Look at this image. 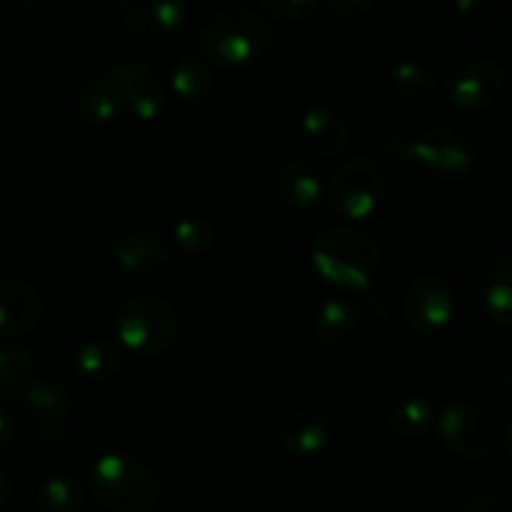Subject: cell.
Returning <instances> with one entry per match:
<instances>
[{
	"instance_id": "1",
	"label": "cell",
	"mask_w": 512,
	"mask_h": 512,
	"mask_svg": "<svg viewBox=\"0 0 512 512\" xmlns=\"http://www.w3.org/2000/svg\"><path fill=\"white\" fill-rule=\"evenodd\" d=\"M310 265L335 288L365 290L378 278L383 248L368 230L348 223L328 225L310 243Z\"/></svg>"
},
{
	"instance_id": "2",
	"label": "cell",
	"mask_w": 512,
	"mask_h": 512,
	"mask_svg": "<svg viewBox=\"0 0 512 512\" xmlns=\"http://www.w3.org/2000/svg\"><path fill=\"white\" fill-rule=\"evenodd\" d=\"M88 483L98 505L110 512H150L163 493L158 473L145 460L120 450L93 460Z\"/></svg>"
},
{
	"instance_id": "3",
	"label": "cell",
	"mask_w": 512,
	"mask_h": 512,
	"mask_svg": "<svg viewBox=\"0 0 512 512\" xmlns=\"http://www.w3.org/2000/svg\"><path fill=\"white\" fill-rule=\"evenodd\" d=\"M273 25L260 10L228 5L200 30V48L220 65H255L273 48Z\"/></svg>"
},
{
	"instance_id": "4",
	"label": "cell",
	"mask_w": 512,
	"mask_h": 512,
	"mask_svg": "<svg viewBox=\"0 0 512 512\" xmlns=\"http://www.w3.org/2000/svg\"><path fill=\"white\" fill-rule=\"evenodd\" d=\"M115 338L130 353L160 355L180 338V315L173 303L160 295H133L115 313Z\"/></svg>"
},
{
	"instance_id": "5",
	"label": "cell",
	"mask_w": 512,
	"mask_h": 512,
	"mask_svg": "<svg viewBox=\"0 0 512 512\" xmlns=\"http://www.w3.org/2000/svg\"><path fill=\"white\" fill-rule=\"evenodd\" d=\"M13 8L28 20L50 25L58 35V43L70 53H85V50L98 48L113 28L110 15L98 5L23 0V3H13Z\"/></svg>"
},
{
	"instance_id": "6",
	"label": "cell",
	"mask_w": 512,
	"mask_h": 512,
	"mask_svg": "<svg viewBox=\"0 0 512 512\" xmlns=\"http://www.w3.org/2000/svg\"><path fill=\"white\" fill-rule=\"evenodd\" d=\"M18 415L23 420L25 440L33 448H55L73 428V395L55 380H33L20 393Z\"/></svg>"
},
{
	"instance_id": "7",
	"label": "cell",
	"mask_w": 512,
	"mask_h": 512,
	"mask_svg": "<svg viewBox=\"0 0 512 512\" xmlns=\"http://www.w3.org/2000/svg\"><path fill=\"white\" fill-rule=\"evenodd\" d=\"M385 188H388V175L380 168L378 160L368 155H355V158L343 160L330 173L325 198L340 218L360 220L375 213Z\"/></svg>"
},
{
	"instance_id": "8",
	"label": "cell",
	"mask_w": 512,
	"mask_h": 512,
	"mask_svg": "<svg viewBox=\"0 0 512 512\" xmlns=\"http://www.w3.org/2000/svg\"><path fill=\"white\" fill-rule=\"evenodd\" d=\"M435 430L453 455L463 460L490 458L500 443V428L493 415L475 403H450L435 415Z\"/></svg>"
},
{
	"instance_id": "9",
	"label": "cell",
	"mask_w": 512,
	"mask_h": 512,
	"mask_svg": "<svg viewBox=\"0 0 512 512\" xmlns=\"http://www.w3.org/2000/svg\"><path fill=\"white\" fill-rule=\"evenodd\" d=\"M400 313L418 335H438L455 315V290L445 275L420 273L400 298Z\"/></svg>"
},
{
	"instance_id": "10",
	"label": "cell",
	"mask_w": 512,
	"mask_h": 512,
	"mask_svg": "<svg viewBox=\"0 0 512 512\" xmlns=\"http://www.w3.org/2000/svg\"><path fill=\"white\" fill-rule=\"evenodd\" d=\"M410 158L443 180H458L475 165V145L463 130L450 125L425 128L410 143Z\"/></svg>"
},
{
	"instance_id": "11",
	"label": "cell",
	"mask_w": 512,
	"mask_h": 512,
	"mask_svg": "<svg viewBox=\"0 0 512 512\" xmlns=\"http://www.w3.org/2000/svg\"><path fill=\"white\" fill-rule=\"evenodd\" d=\"M505 88V70L490 55H473L445 75V93L458 108L480 110L493 105Z\"/></svg>"
},
{
	"instance_id": "12",
	"label": "cell",
	"mask_w": 512,
	"mask_h": 512,
	"mask_svg": "<svg viewBox=\"0 0 512 512\" xmlns=\"http://www.w3.org/2000/svg\"><path fill=\"white\" fill-rule=\"evenodd\" d=\"M113 258L133 278H160L175 263V248L158 230H133L113 245Z\"/></svg>"
},
{
	"instance_id": "13",
	"label": "cell",
	"mask_w": 512,
	"mask_h": 512,
	"mask_svg": "<svg viewBox=\"0 0 512 512\" xmlns=\"http://www.w3.org/2000/svg\"><path fill=\"white\" fill-rule=\"evenodd\" d=\"M278 440L295 458H310L325 450L333 440V425L318 408H295L280 420Z\"/></svg>"
},
{
	"instance_id": "14",
	"label": "cell",
	"mask_w": 512,
	"mask_h": 512,
	"mask_svg": "<svg viewBox=\"0 0 512 512\" xmlns=\"http://www.w3.org/2000/svg\"><path fill=\"white\" fill-rule=\"evenodd\" d=\"M125 28L138 35H165L185 25L190 5L183 0H123L115 3Z\"/></svg>"
},
{
	"instance_id": "15",
	"label": "cell",
	"mask_w": 512,
	"mask_h": 512,
	"mask_svg": "<svg viewBox=\"0 0 512 512\" xmlns=\"http://www.w3.org/2000/svg\"><path fill=\"white\" fill-rule=\"evenodd\" d=\"M43 295L25 280L0 278V335L15 338L38 325Z\"/></svg>"
},
{
	"instance_id": "16",
	"label": "cell",
	"mask_w": 512,
	"mask_h": 512,
	"mask_svg": "<svg viewBox=\"0 0 512 512\" xmlns=\"http://www.w3.org/2000/svg\"><path fill=\"white\" fill-rule=\"evenodd\" d=\"M363 325V313L348 298H328L310 315V333L320 345H348Z\"/></svg>"
},
{
	"instance_id": "17",
	"label": "cell",
	"mask_w": 512,
	"mask_h": 512,
	"mask_svg": "<svg viewBox=\"0 0 512 512\" xmlns=\"http://www.w3.org/2000/svg\"><path fill=\"white\" fill-rule=\"evenodd\" d=\"M305 148L318 158H338L350 140V128L340 113L325 105H315L303 115L300 123Z\"/></svg>"
},
{
	"instance_id": "18",
	"label": "cell",
	"mask_w": 512,
	"mask_h": 512,
	"mask_svg": "<svg viewBox=\"0 0 512 512\" xmlns=\"http://www.w3.org/2000/svg\"><path fill=\"white\" fill-rule=\"evenodd\" d=\"M125 90L110 73H100L90 78L78 90L75 108L88 125H105L123 110Z\"/></svg>"
},
{
	"instance_id": "19",
	"label": "cell",
	"mask_w": 512,
	"mask_h": 512,
	"mask_svg": "<svg viewBox=\"0 0 512 512\" xmlns=\"http://www.w3.org/2000/svg\"><path fill=\"white\" fill-rule=\"evenodd\" d=\"M275 188H278L280 198L293 208H313L320 203L325 188L320 173L305 160H288L283 168L278 170L275 178Z\"/></svg>"
},
{
	"instance_id": "20",
	"label": "cell",
	"mask_w": 512,
	"mask_h": 512,
	"mask_svg": "<svg viewBox=\"0 0 512 512\" xmlns=\"http://www.w3.org/2000/svg\"><path fill=\"white\" fill-rule=\"evenodd\" d=\"M170 88L183 103H205L215 93L213 68L198 55L183 53L170 68Z\"/></svg>"
},
{
	"instance_id": "21",
	"label": "cell",
	"mask_w": 512,
	"mask_h": 512,
	"mask_svg": "<svg viewBox=\"0 0 512 512\" xmlns=\"http://www.w3.org/2000/svg\"><path fill=\"white\" fill-rule=\"evenodd\" d=\"M75 368L90 383H110L123 368V350L108 338H93L75 353Z\"/></svg>"
},
{
	"instance_id": "22",
	"label": "cell",
	"mask_w": 512,
	"mask_h": 512,
	"mask_svg": "<svg viewBox=\"0 0 512 512\" xmlns=\"http://www.w3.org/2000/svg\"><path fill=\"white\" fill-rule=\"evenodd\" d=\"M483 310L495 325L508 328L512 320V260L490 263L483 280Z\"/></svg>"
},
{
	"instance_id": "23",
	"label": "cell",
	"mask_w": 512,
	"mask_h": 512,
	"mask_svg": "<svg viewBox=\"0 0 512 512\" xmlns=\"http://www.w3.org/2000/svg\"><path fill=\"white\" fill-rule=\"evenodd\" d=\"M435 408L428 398L423 395H408V398H400L398 403L390 410L388 425L398 438L403 440H415L423 438L430 428L435 425Z\"/></svg>"
},
{
	"instance_id": "24",
	"label": "cell",
	"mask_w": 512,
	"mask_h": 512,
	"mask_svg": "<svg viewBox=\"0 0 512 512\" xmlns=\"http://www.w3.org/2000/svg\"><path fill=\"white\" fill-rule=\"evenodd\" d=\"M390 85L403 100H425L438 93L440 78L433 68L418 60H400L388 73Z\"/></svg>"
},
{
	"instance_id": "25",
	"label": "cell",
	"mask_w": 512,
	"mask_h": 512,
	"mask_svg": "<svg viewBox=\"0 0 512 512\" xmlns=\"http://www.w3.org/2000/svg\"><path fill=\"white\" fill-rule=\"evenodd\" d=\"M168 100V90L160 83L155 70H148V73H143L135 83L125 88V105L133 110L135 118L145 120V123L160 118L165 108H168Z\"/></svg>"
},
{
	"instance_id": "26",
	"label": "cell",
	"mask_w": 512,
	"mask_h": 512,
	"mask_svg": "<svg viewBox=\"0 0 512 512\" xmlns=\"http://www.w3.org/2000/svg\"><path fill=\"white\" fill-rule=\"evenodd\" d=\"M33 383V355L18 343L0 340V395H20Z\"/></svg>"
},
{
	"instance_id": "27",
	"label": "cell",
	"mask_w": 512,
	"mask_h": 512,
	"mask_svg": "<svg viewBox=\"0 0 512 512\" xmlns=\"http://www.w3.org/2000/svg\"><path fill=\"white\" fill-rule=\"evenodd\" d=\"M83 503V488L73 475L55 473L38 485V508L43 512H80Z\"/></svg>"
},
{
	"instance_id": "28",
	"label": "cell",
	"mask_w": 512,
	"mask_h": 512,
	"mask_svg": "<svg viewBox=\"0 0 512 512\" xmlns=\"http://www.w3.org/2000/svg\"><path fill=\"white\" fill-rule=\"evenodd\" d=\"M218 243L215 223L205 215H185L173 225V245L190 255H205Z\"/></svg>"
},
{
	"instance_id": "29",
	"label": "cell",
	"mask_w": 512,
	"mask_h": 512,
	"mask_svg": "<svg viewBox=\"0 0 512 512\" xmlns=\"http://www.w3.org/2000/svg\"><path fill=\"white\" fill-rule=\"evenodd\" d=\"M323 5L318 0H263L260 3V13L265 18L283 20V23H315V18L320 15Z\"/></svg>"
},
{
	"instance_id": "30",
	"label": "cell",
	"mask_w": 512,
	"mask_h": 512,
	"mask_svg": "<svg viewBox=\"0 0 512 512\" xmlns=\"http://www.w3.org/2000/svg\"><path fill=\"white\" fill-rule=\"evenodd\" d=\"M365 300H368V308L378 315L380 320H393L395 310H398L400 300L395 295V290L390 285L383 283H373L370 288L363 290Z\"/></svg>"
},
{
	"instance_id": "31",
	"label": "cell",
	"mask_w": 512,
	"mask_h": 512,
	"mask_svg": "<svg viewBox=\"0 0 512 512\" xmlns=\"http://www.w3.org/2000/svg\"><path fill=\"white\" fill-rule=\"evenodd\" d=\"M460 512H512V503L500 490H480L465 500Z\"/></svg>"
},
{
	"instance_id": "32",
	"label": "cell",
	"mask_w": 512,
	"mask_h": 512,
	"mask_svg": "<svg viewBox=\"0 0 512 512\" xmlns=\"http://www.w3.org/2000/svg\"><path fill=\"white\" fill-rule=\"evenodd\" d=\"M478 30H480L478 20L468 13H458V10H453V13L448 15V20H445V38L455 45L470 43V40L478 35Z\"/></svg>"
},
{
	"instance_id": "33",
	"label": "cell",
	"mask_w": 512,
	"mask_h": 512,
	"mask_svg": "<svg viewBox=\"0 0 512 512\" xmlns=\"http://www.w3.org/2000/svg\"><path fill=\"white\" fill-rule=\"evenodd\" d=\"M410 143L405 138H388L383 143V148H380V155H378V165L380 168H393V170H400L405 168V165L410 163Z\"/></svg>"
},
{
	"instance_id": "34",
	"label": "cell",
	"mask_w": 512,
	"mask_h": 512,
	"mask_svg": "<svg viewBox=\"0 0 512 512\" xmlns=\"http://www.w3.org/2000/svg\"><path fill=\"white\" fill-rule=\"evenodd\" d=\"M325 8H328L338 20H345V18H360V15H365L370 8H373V3H370V0H330Z\"/></svg>"
},
{
	"instance_id": "35",
	"label": "cell",
	"mask_w": 512,
	"mask_h": 512,
	"mask_svg": "<svg viewBox=\"0 0 512 512\" xmlns=\"http://www.w3.org/2000/svg\"><path fill=\"white\" fill-rule=\"evenodd\" d=\"M13 433H15V420L10 418L8 410L0 408V450L13 440Z\"/></svg>"
},
{
	"instance_id": "36",
	"label": "cell",
	"mask_w": 512,
	"mask_h": 512,
	"mask_svg": "<svg viewBox=\"0 0 512 512\" xmlns=\"http://www.w3.org/2000/svg\"><path fill=\"white\" fill-rule=\"evenodd\" d=\"M495 393H498V398L503 400V405L512 403V373L510 370H505V373L498 378V383H495Z\"/></svg>"
},
{
	"instance_id": "37",
	"label": "cell",
	"mask_w": 512,
	"mask_h": 512,
	"mask_svg": "<svg viewBox=\"0 0 512 512\" xmlns=\"http://www.w3.org/2000/svg\"><path fill=\"white\" fill-rule=\"evenodd\" d=\"M8 495H10V480L8 475L3 473V468H0V510H3V505L8 503Z\"/></svg>"
}]
</instances>
